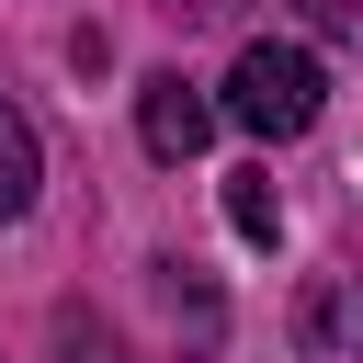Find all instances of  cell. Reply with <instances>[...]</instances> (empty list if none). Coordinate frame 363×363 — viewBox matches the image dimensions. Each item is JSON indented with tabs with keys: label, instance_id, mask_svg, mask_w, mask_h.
<instances>
[{
	"label": "cell",
	"instance_id": "cell-3",
	"mask_svg": "<svg viewBox=\"0 0 363 363\" xmlns=\"http://www.w3.org/2000/svg\"><path fill=\"white\" fill-rule=\"evenodd\" d=\"M136 136H147V159H193V147L216 136V102H204L182 68H159V79L136 91Z\"/></svg>",
	"mask_w": 363,
	"mask_h": 363
},
{
	"label": "cell",
	"instance_id": "cell-2",
	"mask_svg": "<svg viewBox=\"0 0 363 363\" xmlns=\"http://www.w3.org/2000/svg\"><path fill=\"white\" fill-rule=\"evenodd\" d=\"M295 352L306 363H363V272H318L295 295Z\"/></svg>",
	"mask_w": 363,
	"mask_h": 363
},
{
	"label": "cell",
	"instance_id": "cell-1",
	"mask_svg": "<svg viewBox=\"0 0 363 363\" xmlns=\"http://www.w3.org/2000/svg\"><path fill=\"white\" fill-rule=\"evenodd\" d=\"M318 102H329V79H318V57L295 45V34H250L238 45V68H227V125H250V136H306L318 125Z\"/></svg>",
	"mask_w": 363,
	"mask_h": 363
},
{
	"label": "cell",
	"instance_id": "cell-7",
	"mask_svg": "<svg viewBox=\"0 0 363 363\" xmlns=\"http://www.w3.org/2000/svg\"><path fill=\"white\" fill-rule=\"evenodd\" d=\"M306 23H318V34H340V45H363V0H306Z\"/></svg>",
	"mask_w": 363,
	"mask_h": 363
},
{
	"label": "cell",
	"instance_id": "cell-4",
	"mask_svg": "<svg viewBox=\"0 0 363 363\" xmlns=\"http://www.w3.org/2000/svg\"><path fill=\"white\" fill-rule=\"evenodd\" d=\"M34 182H45V147H34V125H23V102L0 91V227L34 204Z\"/></svg>",
	"mask_w": 363,
	"mask_h": 363
},
{
	"label": "cell",
	"instance_id": "cell-6",
	"mask_svg": "<svg viewBox=\"0 0 363 363\" xmlns=\"http://www.w3.org/2000/svg\"><path fill=\"white\" fill-rule=\"evenodd\" d=\"M57 363H125V340H113L91 306H57Z\"/></svg>",
	"mask_w": 363,
	"mask_h": 363
},
{
	"label": "cell",
	"instance_id": "cell-5",
	"mask_svg": "<svg viewBox=\"0 0 363 363\" xmlns=\"http://www.w3.org/2000/svg\"><path fill=\"white\" fill-rule=\"evenodd\" d=\"M227 227H238L250 250H272V238H284V204H272V182H261V170H238V182H227Z\"/></svg>",
	"mask_w": 363,
	"mask_h": 363
}]
</instances>
